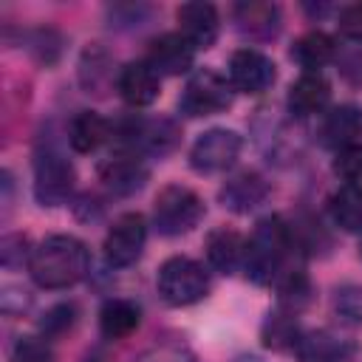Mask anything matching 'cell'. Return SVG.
<instances>
[{"label": "cell", "mask_w": 362, "mask_h": 362, "mask_svg": "<svg viewBox=\"0 0 362 362\" xmlns=\"http://www.w3.org/2000/svg\"><path fill=\"white\" fill-rule=\"evenodd\" d=\"M90 272V252L74 235L42 238L28 257V274L40 288H71Z\"/></svg>", "instance_id": "obj_1"}, {"label": "cell", "mask_w": 362, "mask_h": 362, "mask_svg": "<svg viewBox=\"0 0 362 362\" xmlns=\"http://www.w3.org/2000/svg\"><path fill=\"white\" fill-rule=\"evenodd\" d=\"M291 249H294L291 226L280 215H269V218L257 221V226L252 229V235L246 240V255H243L246 277L257 286L277 280Z\"/></svg>", "instance_id": "obj_2"}, {"label": "cell", "mask_w": 362, "mask_h": 362, "mask_svg": "<svg viewBox=\"0 0 362 362\" xmlns=\"http://www.w3.org/2000/svg\"><path fill=\"white\" fill-rule=\"evenodd\" d=\"M144 243H147V221H144V215L124 212L110 223V229L105 235V257H107L110 266L127 269L141 257Z\"/></svg>", "instance_id": "obj_9"}, {"label": "cell", "mask_w": 362, "mask_h": 362, "mask_svg": "<svg viewBox=\"0 0 362 362\" xmlns=\"http://www.w3.org/2000/svg\"><path fill=\"white\" fill-rule=\"evenodd\" d=\"M113 136V124L96 110H79L68 124V144L76 153H93Z\"/></svg>", "instance_id": "obj_19"}, {"label": "cell", "mask_w": 362, "mask_h": 362, "mask_svg": "<svg viewBox=\"0 0 362 362\" xmlns=\"http://www.w3.org/2000/svg\"><path fill=\"white\" fill-rule=\"evenodd\" d=\"M76 184L74 164L54 147L45 144L34 156V198L42 206H59L71 198Z\"/></svg>", "instance_id": "obj_6"}, {"label": "cell", "mask_w": 362, "mask_h": 362, "mask_svg": "<svg viewBox=\"0 0 362 362\" xmlns=\"http://www.w3.org/2000/svg\"><path fill=\"white\" fill-rule=\"evenodd\" d=\"M328 215L342 232H362V184H339L328 198Z\"/></svg>", "instance_id": "obj_23"}, {"label": "cell", "mask_w": 362, "mask_h": 362, "mask_svg": "<svg viewBox=\"0 0 362 362\" xmlns=\"http://www.w3.org/2000/svg\"><path fill=\"white\" fill-rule=\"evenodd\" d=\"M133 362H198L184 345H173V342H164V345H153L147 351H141Z\"/></svg>", "instance_id": "obj_32"}, {"label": "cell", "mask_w": 362, "mask_h": 362, "mask_svg": "<svg viewBox=\"0 0 362 362\" xmlns=\"http://www.w3.org/2000/svg\"><path fill=\"white\" fill-rule=\"evenodd\" d=\"M362 136V110L356 105H337L322 119V141L334 150H342Z\"/></svg>", "instance_id": "obj_21"}, {"label": "cell", "mask_w": 362, "mask_h": 362, "mask_svg": "<svg viewBox=\"0 0 362 362\" xmlns=\"http://www.w3.org/2000/svg\"><path fill=\"white\" fill-rule=\"evenodd\" d=\"M294 354L300 362H354V342L334 331H303Z\"/></svg>", "instance_id": "obj_17"}, {"label": "cell", "mask_w": 362, "mask_h": 362, "mask_svg": "<svg viewBox=\"0 0 362 362\" xmlns=\"http://www.w3.org/2000/svg\"><path fill=\"white\" fill-rule=\"evenodd\" d=\"M74 314H76V308H74L71 303H57V305H51V308L42 314V320H40L42 337L48 339V337L65 334V331L74 325Z\"/></svg>", "instance_id": "obj_30"}, {"label": "cell", "mask_w": 362, "mask_h": 362, "mask_svg": "<svg viewBox=\"0 0 362 362\" xmlns=\"http://www.w3.org/2000/svg\"><path fill=\"white\" fill-rule=\"evenodd\" d=\"M243 139L235 130L226 127H212L206 133H201L192 147H189V167L201 175H215V173H226L229 167H235L238 156H240Z\"/></svg>", "instance_id": "obj_8"}, {"label": "cell", "mask_w": 362, "mask_h": 362, "mask_svg": "<svg viewBox=\"0 0 362 362\" xmlns=\"http://www.w3.org/2000/svg\"><path fill=\"white\" fill-rule=\"evenodd\" d=\"M232 17H235V25L243 37L249 40H272L277 37L280 31V8L274 3H238L232 8Z\"/></svg>", "instance_id": "obj_18"}, {"label": "cell", "mask_w": 362, "mask_h": 362, "mask_svg": "<svg viewBox=\"0 0 362 362\" xmlns=\"http://www.w3.org/2000/svg\"><path fill=\"white\" fill-rule=\"evenodd\" d=\"M156 288L167 305L184 308L209 294V272L192 257L173 255L158 266Z\"/></svg>", "instance_id": "obj_3"}, {"label": "cell", "mask_w": 362, "mask_h": 362, "mask_svg": "<svg viewBox=\"0 0 362 362\" xmlns=\"http://www.w3.org/2000/svg\"><path fill=\"white\" fill-rule=\"evenodd\" d=\"M334 308L342 320L348 322H362V288L356 286H345L342 291H337Z\"/></svg>", "instance_id": "obj_33"}, {"label": "cell", "mask_w": 362, "mask_h": 362, "mask_svg": "<svg viewBox=\"0 0 362 362\" xmlns=\"http://www.w3.org/2000/svg\"><path fill=\"white\" fill-rule=\"evenodd\" d=\"M144 59L156 68L158 76H178L192 68L195 48L178 31H167V34H158L156 40H150Z\"/></svg>", "instance_id": "obj_13"}, {"label": "cell", "mask_w": 362, "mask_h": 362, "mask_svg": "<svg viewBox=\"0 0 362 362\" xmlns=\"http://www.w3.org/2000/svg\"><path fill=\"white\" fill-rule=\"evenodd\" d=\"M206 206L201 201V195L184 184H167L158 189L156 204H153V226L158 235L164 238H175L184 235L189 229H195L204 218Z\"/></svg>", "instance_id": "obj_4"}, {"label": "cell", "mask_w": 362, "mask_h": 362, "mask_svg": "<svg viewBox=\"0 0 362 362\" xmlns=\"http://www.w3.org/2000/svg\"><path fill=\"white\" fill-rule=\"evenodd\" d=\"M178 20V34L192 45V48H212L221 31L218 8L212 3H184L175 11Z\"/></svg>", "instance_id": "obj_14"}, {"label": "cell", "mask_w": 362, "mask_h": 362, "mask_svg": "<svg viewBox=\"0 0 362 362\" xmlns=\"http://www.w3.org/2000/svg\"><path fill=\"white\" fill-rule=\"evenodd\" d=\"M294 317L297 314H288L283 308L274 311V314H269L266 322H263V331H260L263 345L272 348V351H291L294 354V348H297V342L303 337V328L297 325Z\"/></svg>", "instance_id": "obj_26"}, {"label": "cell", "mask_w": 362, "mask_h": 362, "mask_svg": "<svg viewBox=\"0 0 362 362\" xmlns=\"http://www.w3.org/2000/svg\"><path fill=\"white\" fill-rule=\"evenodd\" d=\"M229 85L240 93H263L272 88L277 71L274 62L257 48H238L229 57Z\"/></svg>", "instance_id": "obj_11"}, {"label": "cell", "mask_w": 362, "mask_h": 362, "mask_svg": "<svg viewBox=\"0 0 362 362\" xmlns=\"http://www.w3.org/2000/svg\"><path fill=\"white\" fill-rule=\"evenodd\" d=\"M116 90L130 107H147L161 93V76L147 59H133L119 68L116 74Z\"/></svg>", "instance_id": "obj_12"}, {"label": "cell", "mask_w": 362, "mask_h": 362, "mask_svg": "<svg viewBox=\"0 0 362 362\" xmlns=\"http://www.w3.org/2000/svg\"><path fill=\"white\" fill-rule=\"evenodd\" d=\"M314 297V286L303 269H283L277 277V300L288 314H300Z\"/></svg>", "instance_id": "obj_25"}, {"label": "cell", "mask_w": 362, "mask_h": 362, "mask_svg": "<svg viewBox=\"0 0 362 362\" xmlns=\"http://www.w3.org/2000/svg\"><path fill=\"white\" fill-rule=\"evenodd\" d=\"M11 362H54V351L45 337H20L11 348Z\"/></svg>", "instance_id": "obj_29"}, {"label": "cell", "mask_w": 362, "mask_h": 362, "mask_svg": "<svg viewBox=\"0 0 362 362\" xmlns=\"http://www.w3.org/2000/svg\"><path fill=\"white\" fill-rule=\"evenodd\" d=\"M113 79V68H110V57L107 51H102L99 45H90L82 59H79V82L82 88L90 93H105V88Z\"/></svg>", "instance_id": "obj_27"}, {"label": "cell", "mask_w": 362, "mask_h": 362, "mask_svg": "<svg viewBox=\"0 0 362 362\" xmlns=\"http://www.w3.org/2000/svg\"><path fill=\"white\" fill-rule=\"evenodd\" d=\"M113 136H119L122 147L136 150L139 156H167L175 150L181 130L167 116H136L116 124Z\"/></svg>", "instance_id": "obj_5"}, {"label": "cell", "mask_w": 362, "mask_h": 362, "mask_svg": "<svg viewBox=\"0 0 362 362\" xmlns=\"http://www.w3.org/2000/svg\"><path fill=\"white\" fill-rule=\"evenodd\" d=\"M266 195H269V181L255 170H243V173L232 175L218 192L221 204L229 212H238V215L252 212L255 206H260L266 201Z\"/></svg>", "instance_id": "obj_16"}, {"label": "cell", "mask_w": 362, "mask_h": 362, "mask_svg": "<svg viewBox=\"0 0 362 362\" xmlns=\"http://www.w3.org/2000/svg\"><path fill=\"white\" fill-rule=\"evenodd\" d=\"M288 110L294 116H314V113H322L331 102V85L328 79L322 76V71H303L291 88H288Z\"/></svg>", "instance_id": "obj_15"}, {"label": "cell", "mask_w": 362, "mask_h": 362, "mask_svg": "<svg viewBox=\"0 0 362 362\" xmlns=\"http://www.w3.org/2000/svg\"><path fill=\"white\" fill-rule=\"evenodd\" d=\"M147 178H150V167L144 164V156L127 147L116 150L99 164V181L113 195H133L147 184Z\"/></svg>", "instance_id": "obj_10"}, {"label": "cell", "mask_w": 362, "mask_h": 362, "mask_svg": "<svg viewBox=\"0 0 362 362\" xmlns=\"http://www.w3.org/2000/svg\"><path fill=\"white\" fill-rule=\"evenodd\" d=\"M334 57H337V45L334 37H328L325 31H308L291 45V59L303 71H320L328 62H334Z\"/></svg>", "instance_id": "obj_24"}, {"label": "cell", "mask_w": 362, "mask_h": 362, "mask_svg": "<svg viewBox=\"0 0 362 362\" xmlns=\"http://www.w3.org/2000/svg\"><path fill=\"white\" fill-rule=\"evenodd\" d=\"M334 173L345 184H359L362 181V141H354L334 156Z\"/></svg>", "instance_id": "obj_28"}, {"label": "cell", "mask_w": 362, "mask_h": 362, "mask_svg": "<svg viewBox=\"0 0 362 362\" xmlns=\"http://www.w3.org/2000/svg\"><path fill=\"white\" fill-rule=\"evenodd\" d=\"M232 105V85L212 68H201L195 71L187 85H184V93L178 99V107L184 116H212V113H221Z\"/></svg>", "instance_id": "obj_7"}, {"label": "cell", "mask_w": 362, "mask_h": 362, "mask_svg": "<svg viewBox=\"0 0 362 362\" xmlns=\"http://www.w3.org/2000/svg\"><path fill=\"white\" fill-rule=\"evenodd\" d=\"M243 255H246V240L235 229L221 226L206 235V260L215 272L232 274L238 266H243Z\"/></svg>", "instance_id": "obj_20"}, {"label": "cell", "mask_w": 362, "mask_h": 362, "mask_svg": "<svg viewBox=\"0 0 362 362\" xmlns=\"http://www.w3.org/2000/svg\"><path fill=\"white\" fill-rule=\"evenodd\" d=\"M337 28L345 40L362 42V3H348L337 14Z\"/></svg>", "instance_id": "obj_34"}, {"label": "cell", "mask_w": 362, "mask_h": 362, "mask_svg": "<svg viewBox=\"0 0 362 362\" xmlns=\"http://www.w3.org/2000/svg\"><path fill=\"white\" fill-rule=\"evenodd\" d=\"M28 257H31V249H28V238L25 235H17L14 232V235H6L0 240V263L6 269H17Z\"/></svg>", "instance_id": "obj_31"}, {"label": "cell", "mask_w": 362, "mask_h": 362, "mask_svg": "<svg viewBox=\"0 0 362 362\" xmlns=\"http://www.w3.org/2000/svg\"><path fill=\"white\" fill-rule=\"evenodd\" d=\"M141 322V311L133 300L124 297H110L99 308V331L107 339H124L130 337Z\"/></svg>", "instance_id": "obj_22"}]
</instances>
